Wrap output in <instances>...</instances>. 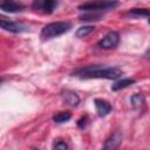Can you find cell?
<instances>
[{
	"instance_id": "7a4b0ae2",
	"label": "cell",
	"mask_w": 150,
	"mask_h": 150,
	"mask_svg": "<svg viewBox=\"0 0 150 150\" xmlns=\"http://www.w3.org/2000/svg\"><path fill=\"white\" fill-rule=\"evenodd\" d=\"M70 28H71V23L70 22H66V21L50 22V23L46 25L42 28L40 35H41V38L43 40H48V39L56 38L59 35H62V34L67 33Z\"/></svg>"
},
{
	"instance_id": "ac0fdd59",
	"label": "cell",
	"mask_w": 150,
	"mask_h": 150,
	"mask_svg": "<svg viewBox=\"0 0 150 150\" xmlns=\"http://www.w3.org/2000/svg\"><path fill=\"white\" fill-rule=\"evenodd\" d=\"M88 124V116H82L79 121H77V127L80 129H84V127Z\"/></svg>"
},
{
	"instance_id": "4fadbf2b",
	"label": "cell",
	"mask_w": 150,
	"mask_h": 150,
	"mask_svg": "<svg viewBox=\"0 0 150 150\" xmlns=\"http://www.w3.org/2000/svg\"><path fill=\"white\" fill-rule=\"evenodd\" d=\"M127 14L131 15V16H136V18H139V16L148 18L149 16V9L148 8H132L130 11H128Z\"/></svg>"
},
{
	"instance_id": "5bb4252c",
	"label": "cell",
	"mask_w": 150,
	"mask_h": 150,
	"mask_svg": "<svg viewBox=\"0 0 150 150\" xmlns=\"http://www.w3.org/2000/svg\"><path fill=\"white\" fill-rule=\"evenodd\" d=\"M71 118V114L69 111H61L59 114H56L54 117H53V121L55 123H63V122H67Z\"/></svg>"
},
{
	"instance_id": "8992f818",
	"label": "cell",
	"mask_w": 150,
	"mask_h": 150,
	"mask_svg": "<svg viewBox=\"0 0 150 150\" xmlns=\"http://www.w3.org/2000/svg\"><path fill=\"white\" fill-rule=\"evenodd\" d=\"M0 28L7 30V32H12V33H20V32H23L25 28L14 22V21H11L8 19H5V18H0Z\"/></svg>"
},
{
	"instance_id": "52a82bcc",
	"label": "cell",
	"mask_w": 150,
	"mask_h": 150,
	"mask_svg": "<svg viewBox=\"0 0 150 150\" xmlns=\"http://www.w3.org/2000/svg\"><path fill=\"white\" fill-rule=\"evenodd\" d=\"M122 138H123V135H122V132L121 131H115L107 141H105V143H104V145H103V148L104 149H107V150H112V149H116L120 144H121V142H122Z\"/></svg>"
},
{
	"instance_id": "d6986e66",
	"label": "cell",
	"mask_w": 150,
	"mask_h": 150,
	"mask_svg": "<svg viewBox=\"0 0 150 150\" xmlns=\"http://www.w3.org/2000/svg\"><path fill=\"white\" fill-rule=\"evenodd\" d=\"M2 81H4V80H2V79H0V83H1V82H2Z\"/></svg>"
},
{
	"instance_id": "9a60e30c",
	"label": "cell",
	"mask_w": 150,
	"mask_h": 150,
	"mask_svg": "<svg viewBox=\"0 0 150 150\" xmlns=\"http://www.w3.org/2000/svg\"><path fill=\"white\" fill-rule=\"evenodd\" d=\"M130 102L134 107H141L144 104L145 102V97L142 95V94H134L131 97H130Z\"/></svg>"
},
{
	"instance_id": "7c38bea8",
	"label": "cell",
	"mask_w": 150,
	"mask_h": 150,
	"mask_svg": "<svg viewBox=\"0 0 150 150\" xmlns=\"http://www.w3.org/2000/svg\"><path fill=\"white\" fill-rule=\"evenodd\" d=\"M94 30H95V27L91 26V25H88V26H81V27L77 28V30L75 32V36L79 38V39H82V38H86V36L90 35Z\"/></svg>"
},
{
	"instance_id": "ba28073f",
	"label": "cell",
	"mask_w": 150,
	"mask_h": 150,
	"mask_svg": "<svg viewBox=\"0 0 150 150\" xmlns=\"http://www.w3.org/2000/svg\"><path fill=\"white\" fill-rule=\"evenodd\" d=\"M95 103V107H96V111L100 117H104L107 116L110 111H111V104L108 102V101H104V100H101V98H96L94 101Z\"/></svg>"
},
{
	"instance_id": "277c9868",
	"label": "cell",
	"mask_w": 150,
	"mask_h": 150,
	"mask_svg": "<svg viewBox=\"0 0 150 150\" xmlns=\"http://www.w3.org/2000/svg\"><path fill=\"white\" fill-rule=\"evenodd\" d=\"M118 43H120V34L115 30H110L97 42V46L101 49H112L116 48Z\"/></svg>"
},
{
	"instance_id": "5b68a950",
	"label": "cell",
	"mask_w": 150,
	"mask_h": 150,
	"mask_svg": "<svg viewBox=\"0 0 150 150\" xmlns=\"http://www.w3.org/2000/svg\"><path fill=\"white\" fill-rule=\"evenodd\" d=\"M57 6V0H34L32 7L36 11H42L43 13L50 14Z\"/></svg>"
},
{
	"instance_id": "2e32d148",
	"label": "cell",
	"mask_w": 150,
	"mask_h": 150,
	"mask_svg": "<svg viewBox=\"0 0 150 150\" xmlns=\"http://www.w3.org/2000/svg\"><path fill=\"white\" fill-rule=\"evenodd\" d=\"M101 18V14H96L94 12H88L87 14L80 16V20L81 21H90V20H100Z\"/></svg>"
},
{
	"instance_id": "8fae6325",
	"label": "cell",
	"mask_w": 150,
	"mask_h": 150,
	"mask_svg": "<svg viewBox=\"0 0 150 150\" xmlns=\"http://www.w3.org/2000/svg\"><path fill=\"white\" fill-rule=\"evenodd\" d=\"M135 82H136V80H135V79H131V77H127V79L118 80V81H116V82L111 86V90H112V91H117V90L128 88V87L132 86Z\"/></svg>"
},
{
	"instance_id": "e0dca14e",
	"label": "cell",
	"mask_w": 150,
	"mask_h": 150,
	"mask_svg": "<svg viewBox=\"0 0 150 150\" xmlns=\"http://www.w3.org/2000/svg\"><path fill=\"white\" fill-rule=\"evenodd\" d=\"M53 149H57V150H66L68 149V144L63 141H57L53 144Z\"/></svg>"
},
{
	"instance_id": "9c48e42d",
	"label": "cell",
	"mask_w": 150,
	"mask_h": 150,
	"mask_svg": "<svg viewBox=\"0 0 150 150\" xmlns=\"http://www.w3.org/2000/svg\"><path fill=\"white\" fill-rule=\"evenodd\" d=\"M0 9L7 13H18V12H22L25 7L22 5H19L12 1H6V2L0 4Z\"/></svg>"
},
{
	"instance_id": "6da1fadb",
	"label": "cell",
	"mask_w": 150,
	"mask_h": 150,
	"mask_svg": "<svg viewBox=\"0 0 150 150\" xmlns=\"http://www.w3.org/2000/svg\"><path fill=\"white\" fill-rule=\"evenodd\" d=\"M123 74L122 69L117 67H105V66H88L84 68H80L73 73V76L80 79H107V80H116Z\"/></svg>"
},
{
	"instance_id": "30bf717a",
	"label": "cell",
	"mask_w": 150,
	"mask_h": 150,
	"mask_svg": "<svg viewBox=\"0 0 150 150\" xmlns=\"http://www.w3.org/2000/svg\"><path fill=\"white\" fill-rule=\"evenodd\" d=\"M62 98H63V102L70 107H76L79 105L80 103V97L74 91H66L62 94Z\"/></svg>"
},
{
	"instance_id": "3957f363",
	"label": "cell",
	"mask_w": 150,
	"mask_h": 150,
	"mask_svg": "<svg viewBox=\"0 0 150 150\" xmlns=\"http://www.w3.org/2000/svg\"><path fill=\"white\" fill-rule=\"evenodd\" d=\"M118 6L117 1H100V2H88L79 6L80 11L83 12H100L105 9H112Z\"/></svg>"
}]
</instances>
